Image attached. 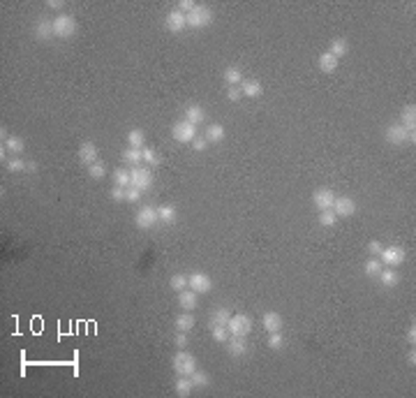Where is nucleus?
<instances>
[{"instance_id":"nucleus-47","label":"nucleus","mask_w":416,"mask_h":398,"mask_svg":"<svg viewBox=\"0 0 416 398\" xmlns=\"http://www.w3.org/2000/svg\"><path fill=\"white\" fill-rule=\"evenodd\" d=\"M194 7H197V2H192V0H181V2H178V9H181L183 14H190Z\"/></svg>"},{"instance_id":"nucleus-21","label":"nucleus","mask_w":416,"mask_h":398,"mask_svg":"<svg viewBox=\"0 0 416 398\" xmlns=\"http://www.w3.org/2000/svg\"><path fill=\"white\" fill-rule=\"evenodd\" d=\"M185 121H190L192 125H199V123H204V121H206L204 109L199 107V104H190V107H185Z\"/></svg>"},{"instance_id":"nucleus-48","label":"nucleus","mask_w":416,"mask_h":398,"mask_svg":"<svg viewBox=\"0 0 416 398\" xmlns=\"http://www.w3.org/2000/svg\"><path fill=\"white\" fill-rule=\"evenodd\" d=\"M368 250H370V255H381V250H384V246H381L379 241H370L368 243Z\"/></svg>"},{"instance_id":"nucleus-9","label":"nucleus","mask_w":416,"mask_h":398,"mask_svg":"<svg viewBox=\"0 0 416 398\" xmlns=\"http://www.w3.org/2000/svg\"><path fill=\"white\" fill-rule=\"evenodd\" d=\"M155 222H160V218H157V208H153V206L139 208V213L134 215V225L139 229H150Z\"/></svg>"},{"instance_id":"nucleus-49","label":"nucleus","mask_w":416,"mask_h":398,"mask_svg":"<svg viewBox=\"0 0 416 398\" xmlns=\"http://www.w3.org/2000/svg\"><path fill=\"white\" fill-rule=\"evenodd\" d=\"M407 343L412 345V348L416 345V327H414V324H412V327L407 329Z\"/></svg>"},{"instance_id":"nucleus-46","label":"nucleus","mask_w":416,"mask_h":398,"mask_svg":"<svg viewBox=\"0 0 416 398\" xmlns=\"http://www.w3.org/2000/svg\"><path fill=\"white\" fill-rule=\"evenodd\" d=\"M227 98L231 100V102H238V100L243 98V93H240V88H236V86H229V88H227Z\"/></svg>"},{"instance_id":"nucleus-7","label":"nucleus","mask_w":416,"mask_h":398,"mask_svg":"<svg viewBox=\"0 0 416 398\" xmlns=\"http://www.w3.org/2000/svg\"><path fill=\"white\" fill-rule=\"evenodd\" d=\"M130 185L132 188H137V190H150L153 188V176H150V171L146 169V167H134L132 171H130Z\"/></svg>"},{"instance_id":"nucleus-53","label":"nucleus","mask_w":416,"mask_h":398,"mask_svg":"<svg viewBox=\"0 0 416 398\" xmlns=\"http://www.w3.org/2000/svg\"><path fill=\"white\" fill-rule=\"evenodd\" d=\"M407 361L412 363V366H416V352H414V349H412V352L407 354Z\"/></svg>"},{"instance_id":"nucleus-19","label":"nucleus","mask_w":416,"mask_h":398,"mask_svg":"<svg viewBox=\"0 0 416 398\" xmlns=\"http://www.w3.org/2000/svg\"><path fill=\"white\" fill-rule=\"evenodd\" d=\"M240 93L245 95V98H259L261 93H264V86L259 81H254V79H247L240 84Z\"/></svg>"},{"instance_id":"nucleus-2","label":"nucleus","mask_w":416,"mask_h":398,"mask_svg":"<svg viewBox=\"0 0 416 398\" xmlns=\"http://www.w3.org/2000/svg\"><path fill=\"white\" fill-rule=\"evenodd\" d=\"M51 23H53V37L67 40L77 33V19L72 14H58L56 19H51Z\"/></svg>"},{"instance_id":"nucleus-33","label":"nucleus","mask_w":416,"mask_h":398,"mask_svg":"<svg viewBox=\"0 0 416 398\" xmlns=\"http://www.w3.org/2000/svg\"><path fill=\"white\" fill-rule=\"evenodd\" d=\"M192 382H194V389H206L208 384H211V377H208V373H204V370H194L192 373Z\"/></svg>"},{"instance_id":"nucleus-4","label":"nucleus","mask_w":416,"mask_h":398,"mask_svg":"<svg viewBox=\"0 0 416 398\" xmlns=\"http://www.w3.org/2000/svg\"><path fill=\"white\" fill-rule=\"evenodd\" d=\"M185 21H187L190 28H206V26L213 23V12L208 7H204V5H197L190 14H185Z\"/></svg>"},{"instance_id":"nucleus-17","label":"nucleus","mask_w":416,"mask_h":398,"mask_svg":"<svg viewBox=\"0 0 416 398\" xmlns=\"http://www.w3.org/2000/svg\"><path fill=\"white\" fill-rule=\"evenodd\" d=\"M261 324L268 334H275V331H282V315H277L275 310H268L264 317H261Z\"/></svg>"},{"instance_id":"nucleus-41","label":"nucleus","mask_w":416,"mask_h":398,"mask_svg":"<svg viewBox=\"0 0 416 398\" xmlns=\"http://www.w3.org/2000/svg\"><path fill=\"white\" fill-rule=\"evenodd\" d=\"M213 341H215V343H227V341H229V329H227V327H213Z\"/></svg>"},{"instance_id":"nucleus-40","label":"nucleus","mask_w":416,"mask_h":398,"mask_svg":"<svg viewBox=\"0 0 416 398\" xmlns=\"http://www.w3.org/2000/svg\"><path fill=\"white\" fill-rule=\"evenodd\" d=\"M113 181H116V185H120V188H130V171L118 169L113 174Z\"/></svg>"},{"instance_id":"nucleus-14","label":"nucleus","mask_w":416,"mask_h":398,"mask_svg":"<svg viewBox=\"0 0 416 398\" xmlns=\"http://www.w3.org/2000/svg\"><path fill=\"white\" fill-rule=\"evenodd\" d=\"M164 26H167L171 33H181V30L187 26V21H185V14L181 12V9H171L169 14L164 16Z\"/></svg>"},{"instance_id":"nucleus-1","label":"nucleus","mask_w":416,"mask_h":398,"mask_svg":"<svg viewBox=\"0 0 416 398\" xmlns=\"http://www.w3.org/2000/svg\"><path fill=\"white\" fill-rule=\"evenodd\" d=\"M386 142L393 144V146H402V144H416V130H407L405 125H400V123H391L386 128Z\"/></svg>"},{"instance_id":"nucleus-12","label":"nucleus","mask_w":416,"mask_h":398,"mask_svg":"<svg viewBox=\"0 0 416 398\" xmlns=\"http://www.w3.org/2000/svg\"><path fill=\"white\" fill-rule=\"evenodd\" d=\"M333 201H335V192L331 188H322L312 195V204L319 208V211H328L333 206Z\"/></svg>"},{"instance_id":"nucleus-27","label":"nucleus","mask_w":416,"mask_h":398,"mask_svg":"<svg viewBox=\"0 0 416 398\" xmlns=\"http://www.w3.org/2000/svg\"><path fill=\"white\" fill-rule=\"evenodd\" d=\"M347 51H349V42H347V40H342V37H338V40H333V42H331V49H328V53H333V56L340 60L342 56H347Z\"/></svg>"},{"instance_id":"nucleus-18","label":"nucleus","mask_w":416,"mask_h":398,"mask_svg":"<svg viewBox=\"0 0 416 398\" xmlns=\"http://www.w3.org/2000/svg\"><path fill=\"white\" fill-rule=\"evenodd\" d=\"M338 58L333 56V53H328V51H324L322 56H319V60H317V65H319V70L322 72H326V74H331V72H335L338 70Z\"/></svg>"},{"instance_id":"nucleus-51","label":"nucleus","mask_w":416,"mask_h":398,"mask_svg":"<svg viewBox=\"0 0 416 398\" xmlns=\"http://www.w3.org/2000/svg\"><path fill=\"white\" fill-rule=\"evenodd\" d=\"M206 146H208L206 139H194V142H192V149H194V150H204Z\"/></svg>"},{"instance_id":"nucleus-23","label":"nucleus","mask_w":416,"mask_h":398,"mask_svg":"<svg viewBox=\"0 0 416 398\" xmlns=\"http://www.w3.org/2000/svg\"><path fill=\"white\" fill-rule=\"evenodd\" d=\"M35 37L37 40H51L53 37V23L42 19V21L35 23Z\"/></svg>"},{"instance_id":"nucleus-31","label":"nucleus","mask_w":416,"mask_h":398,"mask_svg":"<svg viewBox=\"0 0 416 398\" xmlns=\"http://www.w3.org/2000/svg\"><path fill=\"white\" fill-rule=\"evenodd\" d=\"M169 287L174 292H183V290H187V287H190V280H187V276H185V273H176V276L169 280Z\"/></svg>"},{"instance_id":"nucleus-25","label":"nucleus","mask_w":416,"mask_h":398,"mask_svg":"<svg viewBox=\"0 0 416 398\" xmlns=\"http://www.w3.org/2000/svg\"><path fill=\"white\" fill-rule=\"evenodd\" d=\"M174 389H176L178 396H190V391L194 389V382H192L190 375H181V380L174 384Z\"/></svg>"},{"instance_id":"nucleus-3","label":"nucleus","mask_w":416,"mask_h":398,"mask_svg":"<svg viewBox=\"0 0 416 398\" xmlns=\"http://www.w3.org/2000/svg\"><path fill=\"white\" fill-rule=\"evenodd\" d=\"M171 366H174V370H176L178 375H192V373L197 370V359H194V354L181 349V352H176Z\"/></svg>"},{"instance_id":"nucleus-5","label":"nucleus","mask_w":416,"mask_h":398,"mask_svg":"<svg viewBox=\"0 0 416 398\" xmlns=\"http://www.w3.org/2000/svg\"><path fill=\"white\" fill-rule=\"evenodd\" d=\"M227 329H229V336H243L245 338L252 331V317L245 313L231 315V320L227 322Z\"/></svg>"},{"instance_id":"nucleus-28","label":"nucleus","mask_w":416,"mask_h":398,"mask_svg":"<svg viewBox=\"0 0 416 398\" xmlns=\"http://www.w3.org/2000/svg\"><path fill=\"white\" fill-rule=\"evenodd\" d=\"M231 320V313L227 308H215V313L211 317V324L213 327H227V322Z\"/></svg>"},{"instance_id":"nucleus-34","label":"nucleus","mask_w":416,"mask_h":398,"mask_svg":"<svg viewBox=\"0 0 416 398\" xmlns=\"http://www.w3.org/2000/svg\"><path fill=\"white\" fill-rule=\"evenodd\" d=\"M143 142H146V135H143L141 130H130V132H127V144H130L132 149H141Z\"/></svg>"},{"instance_id":"nucleus-44","label":"nucleus","mask_w":416,"mask_h":398,"mask_svg":"<svg viewBox=\"0 0 416 398\" xmlns=\"http://www.w3.org/2000/svg\"><path fill=\"white\" fill-rule=\"evenodd\" d=\"M125 195H127V188L113 185V190H111V199H116V201H125Z\"/></svg>"},{"instance_id":"nucleus-32","label":"nucleus","mask_w":416,"mask_h":398,"mask_svg":"<svg viewBox=\"0 0 416 398\" xmlns=\"http://www.w3.org/2000/svg\"><path fill=\"white\" fill-rule=\"evenodd\" d=\"M225 81L229 86H238L243 84V72L238 70V67H227L225 70Z\"/></svg>"},{"instance_id":"nucleus-11","label":"nucleus","mask_w":416,"mask_h":398,"mask_svg":"<svg viewBox=\"0 0 416 398\" xmlns=\"http://www.w3.org/2000/svg\"><path fill=\"white\" fill-rule=\"evenodd\" d=\"M187 280H190V290H194L197 294H206L213 290V280L201 271H194L192 276H187Z\"/></svg>"},{"instance_id":"nucleus-6","label":"nucleus","mask_w":416,"mask_h":398,"mask_svg":"<svg viewBox=\"0 0 416 398\" xmlns=\"http://www.w3.org/2000/svg\"><path fill=\"white\" fill-rule=\"evenodd\" d=\"M171 137L176 139V142L181 144H192L194 139H197V125H192L190 121H178L176 125H174V130H171Z\"/></svg>"},{"instance_id":"nucleus-30","label":"nucleus","mask_w":416,"mask_h":398,"mask_svg":"<svg viewBox=\"0 0 416 398\" xmlns=\"http://www.w3.org/2000/svg\"><path fill=\"white\" fill-rule=\"evenodd\" d=\"M2 146H5L9 153H23V149H26V144H23L21 137H7V139L2 142Z\"/></svg>"},{"instance_id":"nucleus-43","label":"nucleus","mask_w":416,"mask_h":398,"mask_svg":"<svg viewBox=\"0 0 416 398\" xmlns=\"http://www.w3.org/2000/svg\"><path fill=\"white\" fill-rule=\"evenodd\" d=\"M143 162L153 164V167H157V164H162V160H160V155H157L153 149H143Z\"/></svg>"},{"instance_id":"nucleus-15","label":"nucleus","mask_w":416,"mask_h":398,"mask_svg":"<svg viewBox=\"0 0 416 398\" xmlns=\"http://www.w3.org/2000/svg\"><path fill=\"white\" fill-rule=\"evenodd\" d=\"M225 345H227V354H229V356H243V354H247V343H245V338H243V336H231V338H229Z\"/></svg>"},{"instance_id":"nucleus-13","label":"nucleus","mask_w":416,"mask_h":398,"mask_svg":"<svg viewBox=\"0 0 416 398\" xmlns=\"http://www.w3.org/2000/svg\"><path fill=\"white\" fill-rule=\"evenodd\" d=\"M97 146L92 142H84L81 146H79V162L86 164V167H91L92 162H97Z\"/></svg>"},{"instance_id":"nucleus-22","label":"nucleus","mask_w":416,"mask_h":398,"mask_svg":"<svg viewBox=\"0 0 416 398\" xmlns=\"http://www.w3.org/2000/svg\"><path fill=\"white\" fill-rule=\"evenodd\" d=\"M377 278H379L381 285H386V287H395V285L400 283V273L395 269H391V266H388V269H381Z\"/></svg>"},{"instance_id":"nucleus-36","label":"nucleus","mask_w":416,"mask_h":398,"mask_svg":"<svg viewBox=\"0 0 416 398\" xmlns=\"http://www.w3.org/2000/svg\"><path fill=\"white\" fill-rule=\"evenodd\" d=\"M363 271H366V276H370V278L379 276V271H381V262L377 259V257H370V259H366V264H363Z\"/></svg>"},{"instance_id":"nucleus-50","label":"nucleus","mask_w":416,"mask_h":398,"mask_svg":"<svg viewBox=\"0 0 416 398\" xmlns=\"http://www.w3.org/2000/svg\"><path fill=\"white\" fill-rule=\"evenodd\" d=\"M178 345V348H185L187 345V336H185V331H178V336H176V341H174Z\"/></svg>"},{"instance_id":"nucleus-20","label":"nucleus","mask_w":416,"mask_h":398,"mask_svg":"<svg viewBox=\"0 0 416 398\" xmlns=\"http://www.w3.org/2000/svg\"><path fill=\"white\" fill-rule=\"evenodd\" d=\"M400 125L407 130H416V104H407L400 114Z\"/></svg>"},{"instance_id":"nucleus-26","label":"nucleus","mask_w":416,"mask_h":398,"mask_svg":"<svg viewBox=\"0 0 416 398\" xmlns=\"http://www.w3.org/2000/svg\"><path fill=\"white\" fill-rule=\"evenodd\" d=\"M157 218H160V222H164V225H174V222H176V208L169 206V204H164V206L157 208Z\"/></svg>"},{"instance_id":"nucleus-54","label":"nucleus","mask_w":416,"mask_h":398,"mask_svg":"<svg viewBox=\"0 0 416 398\" xmlns=\"http://www.w3.org/2000/svg\"><path fill=\"white\" fill-rule=\"evenodd\" d=\"M35 169H37V164L30 160V162H28V171H35Z\"/></svg>"},{"instance_id":"nucleus-8","label":"nucleus","mask_w":416,"mask_h":398,"mask_svg":"<svg viewBox=\"0 0 416 398\" xmlns=\"http://www.w3.org/2000/svg\"><path fill=\"white\" fill-rule=\"evenodd\" d=\"M381 264H386V266H391V269H395V266H400L405 259H407V255H405V248H400V246H388V248L381 250Z\"/></svg>"},{"instance_id":"nucleus-10","label":"nucleus","mask_w":416,"mask_h":398,"mask_svg":"<svg viewBox=\"0 0 416 398\" xmlns=\"http://www.w3.org/2000/svg\"><path fill=\"white\" fill-rule=\"evenodd\" d=\"M333 213L338 218H349V215L356 213V201L352 197H338L335 195V201H333Z\"/></svg>"},{"instance_id":"nucleus-29","label":"nucleus","mask_w":416,"mask_h":398,"mask_svg":"<svg viewBox=\"0 0 416 398\" xmlns=\"http://www.w3.org/2000/svg\"><path fill=\"white\" fill-rule=\"evenodd\" d=\"M192 327H194V317H192V313H181L176 317V329H178V331H185V334H187Z\"/></svg>"},{"instance_id":"nucleus-16","label":"nucleus","mask_w":416,"mask_h":398,"mask_svg":"<svg viewBox=\"0 0 416 398\" xmlns=\"http://www.w3.org/2000/svg\"><path fill=\"white\" fill-rule=\"evenodd\" d=\"M197 297H199V294L194 290H190V287H187V290H183V292H178V306L190 313V310H194V308H197V301H199Z\"/></svg>"},{"instance_id":"nucleus-35","label":"nucleus","mask_w":416,"mask_h":398,"mask_svg":"<svg viewBox=\"0 0 416 398\" xmlns=\"http://www.w3.org/2000/svg\"><path fill=\"white\" fill-rule=\"evenodd\" d=\"M2 164H5V169H7V171H14V174H16V171H26V169H28V162L21 160V157H9V160H5Z\"/></svg>"},{"instance_id":"nucleus-38","label":"nucleus","mask_w":416,"mask_h":398,"mask_svg":"<svg viewBox=\"0 0 416 398\" xmlns=\"http://www.w3.org/2000/svg\"><path fill=\"white\" fill-rule=\"evenodd\" d=\"M338 222V215L333 213V208H328V211H319V225L322 227H333Z\"/></svg>"},{"instance_id":"nucleus-39","label":"nucleus","mask_w":416,"mask_h":398,"mask_svg":"<svg viewBox=\"0 0 416 398\" xmlns=\"http://www.w3.org/2000/svg\"><path fill=\"white\" fill-rule=\"evenodd\" d=\"M88 174H91L92 178H97V181H99V178H104V176H106V164L102 162V160L92 162L91 167H88Z\"/></svg>"},{"instance_id":"nucleus-42","label":"nucleus","mask_w":416,"mask_h":398,"mask_svg":"<svg viewBox=\"0 0 416 398\" xmlns=\"http://www.w3.org/2000/svg\"><path fill=\"white\" fill-rule=\"evenodd\" d=\"M282 345H284V338L280 331H275V334L268 336V348L271 349H282Z\"/></svg>"},{"instance_id":"nucleus-45","label":"nucleus","mask_w":416,"mask_h":398,"mask_svg":"<svg viewBox=\"0 0 416 398\" xmlns=\"http://www.w3.org/2000/svg\"><path fill=\"white\" fill-rule=\"evenodd\" d=\"M139 197H141V190H137V188H132V185H130V188H127V195H125V201H139Z\"/></svg>"},{"instance_id":"nucleus-24","label":"nucleus","mask_w":416,"mask_h":398,"mask_svg":"<svg viewBox=\"0 0 416 398\" xmlns=\"http://www.w3.org/2000/svg\"><path fill=\"white\" fill-rule=\"evenodd\" d=\"M222 139H225V128H222L220 123H211L208 130H206V142L218 144V142H222Z\"/></svg>"},{"instance_id":"nucleus-37","label":"nucleus","mask_w":416,"mask_h":398,"mask_svg":"<svg viewBox=\"0 0 416 398\" xmlns=\"http://www.w3.org/2000/svg\"><path fill=\"white\" fill-rule=\"evenodd\" d=\"M123 160H125V162H143V149H132V146H130V149L125 150V153H123Z\"/></svg>"},{"instance_id":"nucleus-52","label":"nucleus","mask_w":416,"mask_h":398,"mask_svg":"<svg viewBox=\"0 0 416 398\" xmlns=\"http://www.w3.org/2000/svg\"><path fill=\"white\" fill-rule=\"evenodd\" d=\"M46 7H51V9H63V2H58V0H49V2H46Z\"/></svg>"}]
</instances>
